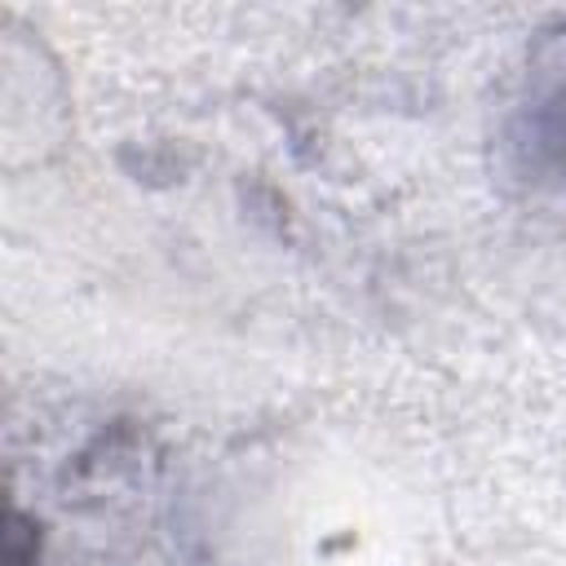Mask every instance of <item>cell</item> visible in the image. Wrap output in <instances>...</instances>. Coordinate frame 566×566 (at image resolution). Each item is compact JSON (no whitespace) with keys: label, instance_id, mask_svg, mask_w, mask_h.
Returning a JSON list of instances; mask_svg holds the SVG:
<instances>
[{"label":"cell","instance_id":"6da1fadb","mask_svg":"<svg viewBox=\"0 0 566 566\" xmlns=\"http://www.w3.org/2000/svg\"><path fill=\"white\" fill-rule=\"evenodd\" d=\"M35 548H40V535L31 531V522L22 513H13L9 517V548H4L9 566H35Z\"/></svg>","mask_w":566,"mask_h":566}]
</instances>
